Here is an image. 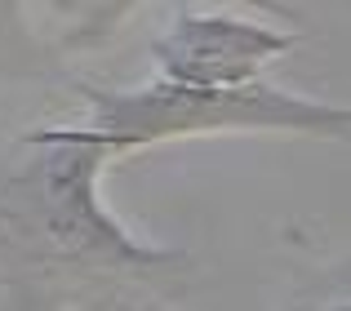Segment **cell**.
Segmentation results:
<instances>
[{"label": "cell", "mask_w": 351, "mask_h": 311, "mask_svg": "<svg viewBox=\"0 0 351 311\" xmlns=\"http://www.w3.org/2000/svg\"><path fill=\"white\" fill-rule=\"evenodd\" d=\"M89 107L94 121L85 125V134L112 156L223 129H293L320 134V138H351V107L311 103L263 80L240 89H191L169 80L129 89V94L89 89Z\"/></svg>", "instance_id": "7a4b0ae2"}, {"label": "cell", "mask_w": 351, "mask_h": 311, "mask_svg": "<svg viewBox=\"0 0 351 311\" xmlns=\"http://www.w3.org/2000/svg\"><path fill=\"white\" fill-rule=\"evenodd\" d=\"M289 311H351V262L325 271L316 285H307V298Z\"/></svg>", "instance_id": "277c9868"}, {"label": "cell", "mask_w": 351, "mask_h": 311, "mask_svg": "<svg viewBox=\"0 0 351 311\" xmlns=\"http://www.w3.org/2000/svg\"><path fill=\"white\" fill-rule=\"evenodd\" d=\"M36 156L0 187V276L14 311H67L116 285L178 271L182 253L138 245L98 205V173L112 151L85 129H40Z\"/></svg>", "instance_id": "6da1fadb"}, {"label": "cell", "mask_w": 351, "mask_h": 311, "mask_svg": "<svg viewBox=\"0 0 351 311\" xmlns=\"http://www.w3.org/2000/svg\"><path fill=\"white\" fill-rule=\"evenodd\" d=\"M293 36L271 32L249 18L227 14H178L156 40L160 80L191 89H240L254 85L267 58L285 53Z\"/></svg>", "instance_id": "3957f363"}]
</instances>
